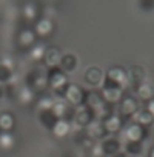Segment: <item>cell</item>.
<instances>
[{
	"label": "cell",
	"instance_id": "obj_25",
	"mask_svg": "<svg viewBox=\"0 0 154 157\" xmlns=\"http://www.w3.org/2000/svg\"><path fill=\"white\" fill-rule=\"evenodd\" d=\"M36 97H37V94H36L28 85L20 86L19 91H17V96H16V99H17L22 105H31L33 102H36Z\"/></svg>",
	"mask_w": 154,
	"mask_h": 157
},
{
	"label": "cell",
	"instance_id": "obj_15",
	"mask_svg": "<svg viewBox=\"0 0 154 157\" xmlns=\"http://www.w3.org/2000/svg\"><path fill=\"white\" fill-rule=\"evenodd\" d=\"M51 111L56 114L57 119H65V120H69V122H71L72 114H74V108H71L63 99L54 100V103L51 106Z\"/></svg>",
	"mask_w": 154,
	"mask_h": 157
},
{
	"label": "cell",
	"instance_id": "obj_20",
	"mask_svg": "<svg viewBox=\"0 0 154 157\" xmlns=\"http://www.w3.org/2000/svg\"><path fill=\"white\" fill-rule=\"evenodd\" d=\"M14 78V62L2 60L0 62V85H6Z\"/></svg>",
	"mask_w": 154,
	"mask_h": 157
},
{
	"label": "cell",
	"instance_id": "obj_8",
	"mask_svg": "<svg viewBox=\"0 0 154 157\" xmlns=\"http://www.w3.org/2000/svg\"><path fill=\"white\" fill-rule=\"evenodd\" d=\"M105 78H106V80H110V82H113L114 85L120 86L122 90L129 88L126 69H123L122 66H111V68L105 72Z\"/></svg>",
	"mask_w": 154,
	"mask_h": 157
},
{
	"label": "cell",
	"instance_id": "obj_28",
	"mask_svg": "<svg viewBox=\"0 0 154 157\" xmlns=\"http://www.w3.org/2000/svg\"><path fill=\"white\" fill-rule=\"evenodd\" d=\"M16 145V139L11 132H0V149L2 151H10Z\"/></svg>",
	"mask_w": 154,
	"mask_h": 157
},
{
	"label": "cell",
	"instance_id": "obj_36",
	"mask_svg": "<svg viewBox=\"0 0 154 157\" xmlns=\"http://www.w3.org/2000/svg\"><path fill=\"white\" fill-rule=\"evenodd\" d=\"M126 157H140V155H126Z\"/></svg>",
	"mask_w": 154,
	"mask_h": 157
},
{
	"label": "cell",
	"instance_id": "obj_29",
	"mask_svg": "<svg viewBox=\"0 0 154 157\" xmlns=\"http://www.w3.org/2000/svg\"><path fill=\"white\" fill-rule=\"evenodd\" d=\"M52 103H54V99H52L51 96H48V94H45V93L36 97V105H37V109H39V111H45V109H51V106H52Z\"/></svg>",
	"mask_w": 154,
	"mask_h": 157
},
{
	"label": "cell",
	"instance_id": "obj_21",
	"mask_svg": "<svg viewBox=\"0 0 154 157\" xmlns=\"http://www.w3.org/2000/svg\"><path fill=\"white\" fill-rule=\"evenodd\" d=\"M36 34H34V31L31 29V28H22L20 31H19V36H17V42H19V45L22 46V48H26V49H29L34 43H36Z\"/></svg>",
	"mask_w": 154,
	"mask_h": 157
},
{
	"label": "cell",
	"instance_id": "obj_4",
	"mask_svg": "<svg viewBox=\"0 0 154 157\" xmlns=\"http://www.w3.org/2000/svg\"><path fill=\"white\" fill-rule=\"evenodd\" d=\"M100 96L102 99L108 103V105H116L122 100L123 97V90L117 85H114L113 82L106 80V78H103V83H102V88H100Z\"/></svg>",
	"mask_w": 154,
	"mask_h": 157
},
{
	"label": "cell",
	"instance_id": "obj_6",
	"mask_svg": "<svg viewBox=\"0 0 154 157\" xmlns=\"http://www.w3.org/2000/svg\"><path fill=\"white\" fill-rule=\"evenodd\" d=\"M123 136L126 142H139L143 143V140L148 137V129L140 126L136 122L126 123V126H123Z\"/></svg>",
	"mask_w": 154,
	"mask_h": 157
},
{
	"label": "cell",
	"instance_id": "obj_9",
	"mask_svg": "<svg viewBox=\"0 0 154 157\" xmlns=\"http://www.w3.org/2000/svg\"><path fill=\"white\" fill-rule=\"evenodd\" d=\"M94 114L93 111L88 108V106H79V108H75L74 109V114H72V119L71 122L77 126V128H80V129H85L93 120H94Z\"/></svg>",
	"mask_w": 154,
	"mask_h": 157
},
{
	"label": "cell",
	"instance_id": "obj_16",
	"mask_svg": "<svg viewBox=\"0 0 154 157\" xmlns=\"http://www.w3.org/2000/svg\"><path fill=\"white\" fill-rule=\"evenodd\" d=\"M85 134L93 140V142H99V140H103L105 137H106V132H105V129H103V125H102V122L100 120H97V119H94L87 128H85Z\"/></svg>",
	"mask_w": 154,
	"mask_h": 157
},
{
	"label": "cell",
	"instance_id": "obj_34",
	"mask_svg": "<svg viewBox=\"0 0 154 157\" xmlns=\"http://www.w3.org/2000/svg\"><path fill=\"white\" fill-rule=\"evenodd\" d=\"M3 94H5V93H3V85H0V99L3 97Z\"/></svg>",
	"mask_w": 154,
	"mask_h": 157
},
{
	"label": "cell",
	"instance_id": "obj_32",
	"mask_svg": "<svg viewBox=\"0 0 154 157\" xmlns=\"http://www.w3.org/2000/svg\"><path fill=\"white\" fill-rule=\"evenodd\" d=\"M139 5H140V8L142 10H152V6H154V0H140L139 2Z\"/></svg>",
	"mask_w": 154,
	"mask_h": 157
},
{
	"label": "cell",
	"instance_id": "obj_5",
	"mask_svg": "<svg viewBox=\"0 0 154 157\" xmlns=\"http://www.w3.org/2000/svg\"><path fill=\"white\" fill-rule=\"evenodd\" d=\"M26 85L36 93V94H43L48 90V80H46V72L40 69H34L28 74Z\"/></svg>",
	"mask_w": 154,
	"mask_h": 157
},
{
	"label": "cell",
	"instance_id": "obj_3",
	"mask_svg": "<svg viewBox=\"0 0 154 157\" xmlns=\"http://www.w3.org/2000/svg\"><path fill=\"white\" fill-rule=\"evenodd\" d=\"M46 80H48V88L57 94L62 96L65 86L69 83L68 82V74L63 72L60 68H49L46 71Z\"/></svg>",
	"mask_w": 154,
	"mask_h": 157
},
{
	"label": "cell",
	"instance_id": "obj_37",
	"mask_svg": "<svg viewBox=\"0 0 154 157\" xmlns=\"http://www.w3.org/2000/svg\"><path fill=\"white\" fill-rule=\"evenodd\" d=\"M114 157H126V155H119V154H117V155H114Z\"/></svg>",
	"mask_w": 154,
	"mask_h": 157
},
{
	"label": "cell",
	"instance_id": "obj_31",
	"mask_svg": "<svg viewBox=\"0 0 154 157\" xmlns=\"http://www.w3.org/2000/svg\"><path fill=\"white\" fill-rule=\"evenodd\" d=\"M45 49H46V46L43 45V43H34L31 48H29V56H31V59L33 60H42L43 59V54H45Z\"/></svg>",
	"mask_w": 154,
	"mask_h": 157
},
{
	"label": "cell",
	"instance_id": "obj_23",
	"mask_svg": "<svg viewBox=\"0 0 154 157\" xmlns=\"http://www.w3.org/2000/svg\"><path fill=\"white\" fill-rule=\"evenodd\" d=\"M77 65H79V60H77V56H74L72 52H66L62 56V60H60V65L59 68L63 71V72H72L75 71Z\"/></svg>",
	"mask_w": 154,
	"mask_h": 157
},
{
	"label": "cell",
	"instance_id": "obj_30",
	"mask_svg": "<svg viewBox=\"0 0 154 157\" xmlns=\"http://www.w3.org/2000/svg\"><path fill=\"white\" fill-rule=\"evenodd\" d=\"M123 151L126 152V155H140L143 151V145L139 142H125Z\"/></svg>",
	"mask_w": 154,
	"mask_h": 157
},
{
	"label": "cell",
	"instance_id": "obj_22",
	"mask_svg": "<svg viewBox=\"0 0 154 157\" xmlns=\"http://www.w3.org/2000/svg\"><path fill=\"white\" fill-rule=\"evenodd\" d=\"M133 122H136V123H139L140 126L149 129V128L154 125V116L143 108V109H139V111L133 116Z\"/></svg>",
	"mask_w": 154,
	"mask_h": 157
},
{
	"label": "cell",
	"instance_id": "obj_27",
	"mask_svg": "<svg viewBox=\"0 0 154 157\" xmlns=\"http://www.w3.org/2000/svg\"><path fill=\"white\" fill-rule=\"evenodd\" d=\"M39 120H40V123H42V126L45 129L51 131V128L56 125V122L59 119L56 117V114L51 109H45V111H39Z\"/></svg>",
	"mask_w": 154,
	"mask_h": 157
},
{
	"label": "cell",
	"instance_id": "obj_1",
	"mask_svg": "<svg viewBox=\"0 0 154 157\" xmlns=\"http://www.w3.org/2000/svg\"><path fill=\"white\" fill-rule=\"evenodd\" d=\"M85 106H88V108L93 111V114H94V117H96L97 120H102V119H105L108 114L114 113V111H113V105H108V103L102 99L100 93L96 91V90H88V91H87Z\"/></svg>",
	"mask_w": 154,
	"mask_h": 157
},
{
	"label": "cell",
	"instance_id": "obj_13",
	"mask_svg": "<svg viewBox=\"0 0 154 157\" xmlns=\"http://www.w3.org/2000/svg\"><path fill=\"white\" fill-rule=\"evenodd\" d=\"M62 56L63 54H62V49L59 46H46L42 62L45 63V66H48V69L49 68H59Z\"/></svg>",
	"mask_w": 154,
	"mask_h": 157
},
{
	"label": "cell",
	"instance_id": "obj_18",
	"mask_svg": "<svg viewBox=\"0 0 154 157\" xmlns=\"http://www.w3.org/2000/svg\"><path fill=\"white\" fill-rule=\"evenodd\" d=\"M71 131H72V125L69 120H65V119H59L56 125L51 128V134L56 139H65L71 134Z\"/></svg>",
	"mask_w": 154,
	"mask_h": 157
},
{
	"label": "cell",
	"instance_id": "obj_24",
	"mask_svg": "<svg viewBox=\"0 0 154 157\" xmlns=\"http://www.w3.org/2000/svg\"><path fill=\"white\" fill-rule=\"evenodd\" d=\"M16 128V117L10 111L0 113V132H11Z\"/></svg>",
	"mask_w": 154,
	"mask_h": 157
},
{
	"label": "cell",
	"instance_id": "obj_35",
	"mask_svg": "<svg viewBox=\"0 0 154 157\" xmlns=\"http://www.w3.org/2000/svg\"><path fill=\"white\" fill-rule=\"evenodd\" d=\"M148 155H149V157H154V146L149 149V154H148Z\"/></svg>",
	"mask_w": 154,
	"mask_h": 157
},
{
	"label": "cell",
	"instance_id": "obj_26",
	"mask_svg": "<svg viewBox=\"0 0 154 157\" xmlns=\"http://www.w3.org/2000/svg\"><path fill=\"white\" fill-rule=\"evenodd\" d=\"M22 17L26 22H36L39 17V8L34 2H28L22 6Z\"/></svg>",
	"mask_w": 154,
	"mask_h": 157
},
{
	"label": "cell",
	"instance_id": "obj_7",
	"mask_svg": "<svg viewBox=\"0 0 154 157\" xmlns=\"http://www.w3.org/2000/svg\"><path fill=\"white\" fill-rule=\"evenodd\" d=\"M137 111H139V100L131 94L123 96L122 100L119 102V113L117 114L125 120V119H131Z\"/></svg>",
	"mask_w": 154,
	"mask_h": 157
},
{
	"label": "cell",
	"instance_id": "obj_10",
	"mask_svg": "<svg viewBox=\"0 0 154 157\" xmlns=\"http://www.w3.org/2000/svg\"><path fill=\"white\" fill-rule=\"evenodd\" d=\"M102 125H103V129L106 132V136H113V134H117L123 129V125H125V120L117 114V113H111L108 114L105 119L100 120Z\"/></svg>",
	"mask_w": 154,
	"mask_h": 157
},
{
	"label": "cell",
	"instance_id": "obj_17",
	"mask_svg": "<svg viewBox=\"0 0 154 157\" xmlns=\"http://www.w3.org/2000/svg\"><path fill=\"white\" fill-rule=\"evenodd\" d=\"M134 93H136V99L137 100H143V102H148L154 97V85H151L149 82H142L139 85L134 86Z\"/></svg>",
	"mask_w": 154,
	"mask_h": 157
},
{
	"label": "cell",
	"instance_id": "obj_19",
	"mask_svg": "<svg viewBox=\"0 0 154 157\" xmlns=\"http://www.w3.org/2000/svg\"><path fill=\"white\" fill-rule=\"evenodd\" d=\"M126 75H128L129 86H133V88H134L136 85H139V83L145 82V75H146V72H145V69H143L142 66L134 65V66H129V68L126 69Z\"/></svg>",
	"mask_w": 154,
	"mask_h": 157
},
{
	"label": "cell",
	"instance_id": "obj_12",
	"mask_svg": "<svg viewBox=\"0 0 154 157\" xmlns=\"http://www.w3.org/2000/svg\"><path fill=\"white\" fill-rule=\"evenodd\" d=\"M33 31H34L36 37H39V39H46V37L51 36L52 31H54V22H52V19H49V17H46V16L37 19V20L34 22Z\"/></svg>",
	"mask_w": 154,
	"mask_h": 157
},
{
	"label": "cell",
	"instance_id": "obj_11",
	"mask_svg": "<svg viewBox=\"0 0 154 157\" xmlns=\"http://www.w3.org/2000/svg\"><path fill=\"white\" fill-rule=\"evenodd\" d=\"M103 78H105V72L100 66H88L83 72V80L87 82V85H90L91 88H97L99 85L103 83Z\"/></svg>",
	"mask_w": 154,
	"mask_h": 157
},
{
	"label": "cell",
	"instance_id": "obj_33",
	"mask_svg": "<svg viewBox=\"0 0 154 157\" xmlns=\"http://www.w3.org/2000/svg\"><path fill=\"white\" fill-rule=\"evenodd\" d=\"M145 109L154 116V97H152L151 100H148V102H146V106H145Z\"/></svg>",
	"mask_w": 154,
	"mask_h": 157
},
{
	"label": "cell",
	"instance_id": "obj_2",
	"mask_svg": "<svg viewBox=\"0 0 154 157\" xmlns=\"http://www.w3.org/2000/svg\"><path fill=\"white\" fill-rule=\"evenodd\" d=\"M85 96H87V90L79 83H68L62 93V99L74 109L85 105Z\"/></svg>",
	"mask_w": 154,
	"mask_h": 157
},
{
	"label": "cell",
	"instance_id": "obj_14",
	"mask_svg": "<svg viewBox=\"0 0 154 157\" xmlns=\"http://www.w3.org/2000/svg\"><path fill=\"white\" fill-rule=\"evenodd\" d=\"M100 151L103 155L106 157H114L120 152V148H122V143L119 139L116 137H105L103 140H100V145H99Z\"/></svg>",
	"mask_w": 154,
	"mask_h": 157
}]
</instances>
